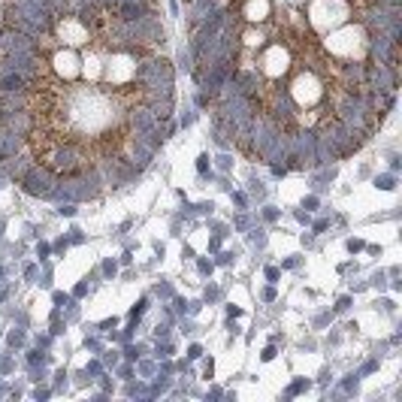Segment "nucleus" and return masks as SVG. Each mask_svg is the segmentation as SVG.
Returning a JSON list of instances; mask_svg holds the SVG:
<instances>
[{
  "mask_svg": "<svg viewBox=\"0 0 402 402\" xmlns=\"http://www.w3.org/2000/svg\"><path fill=\"white\" fill-rule=\"evenodd\" d=\"M51 185H54V176H51L48 166L24 173V188H27L30 194H51Z\"/></svg>",
  "mask_w": 402,
  "mask_h": 402,
  "instance_id": "1",
  "label": "nucleus"
}]
</instances>
